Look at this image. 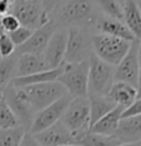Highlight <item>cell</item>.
Masks as SVG:
<instances>
[{
    "instance_id": "obj_1",
    "label": "cell",
    "mask_w": 141,
    "mask_h": 146,
    "mask_svg": "<svg viewBox=\"0 0 141 146\" xmlns=\"http://www.w3.org/2000/svg\"><path fill=\"white\" fill-rule=\"evenodd\" d=\"M71 132L76 145L90 130V102L88 98H74L60 119Z\"/></svg>"
},
{
    "instance_id": "obj_2",
    "label": "cell",
    "mask_w": 141,
    "mask_h": 146,
    "mask_svg": "<svg viewBox=\"0 0 141 146\" xmlns=\"http://www.w3.org/2000/svg\"><path fill=\"white\" fill-rule=\"evenodd\" d=\"M115 66L100 60L92 54L89 58V76H88V95L106 96L110 91L112 84Z\"/></svg>"
},
{
    "instance_id": "obj_3",
    "label": "cell",
    "mask_w": 141,
    "mask_h": 146,
    "mask_svg": "<svg viewBox=\"0 0 141 146\" xmlns=\"http://www.w3.org/2000/svg\"><path fill=\"white\" fill-rule=\"evenodd\" d=\"M91 44L95 54L100 60L109 65L116 66L129 51L131 41L106 34H96L91 38Z\"/></svg>"
},
{
    "instance_id": "obj_4",
    "label": "cell",
    "mask_w": 141,
    "mask_h": 146,
    "mask_svg": "<svg viewBox=\"0 0 141 146\" xmlns=\"http://www.w3.org/2000/svg\"><path fill=\"white\" fill-rule=\"evenodd\" d=\"M11 14L19 20L20 25L31 30L46 24L50 19L43 0H15Z\"/></svg>"
},
{
    "instance_id": "obj_5",
    "label": "cell",
    "mask_w": 141,
    "mask_h": 146,
    "mask_svg": "<svg viewBox=\"0 0 141 146\" xmlns=\"http://www.w3.org/2000/svg\"><path fill=\"white\" fill-rule=\"evenodd\" d=\"M6 104L9 105L10 110L15 115L19 125L24 127L29 132L31 127L33 120L35 117V112L33 110L31 105L26 98L24 90L21 88H18L11 81L1 90Z\"/></svg>"
},
{
    "instance_id": "obj_6",
    "label": "cell",
    "mask_w": 141,
    "mask_h": 146,
    "mask_svg": "<svg viewBox=\"0 0 141 146\" xmlns=\"http://www.w3.org/2000/svg\"><path fill=\"white\" fill-rule=\"evenodd\" d=\"M89 60L78 64H66L63 74L56 81L60 82L72 98H88Z\"/></svg>"
},
{
    "instance_id": "obj_7",
    "label": "cell",
    "mask_w": 141,
    "mask_h": 146,
    "mask_svg": "<svg viewBox=\"0 0 141 146\" xmlns=\"http://www.w3.org/2000/svg\"><path fill=\"white\" fill-rule=\"evenodd\" d=\"M21 89L24 90L35 114L45 109L50 104L55 102L56 100H59L65 94H68L65 88L58 81L28 85Z\"/></svg>"
},
{
    "instance_id": "obj_8",
    "label": "cell",
    "mask_w": 141,
    "mask_h": 146,
    "mask_svg": "<svg viewBox=\"0 0 141 146\" xmlns=\"http://www.w3.org/2000/svg\"><path fill=\"white\" fill-rule=\"evenodd\" d=\"M72 99L74 98L70 94H65L59 100L50 104L49 106H46L45 109L40 110L39 112H36L29 132L35 135L38 132H41L43 130L50 127V126H53L58 121H60L64 111L66 110V108L69 106Z\"/></svg>"
},
{
    "instance_id": "obj_9",
    "label": "cell",
    "mask_w": 141,
    "mask_h": 146,
    "mask_svg": "<svg viewBox=\"0 0 141 146\" xmlns=\"http://www.w3.org/2000/svg\"><path fill=\"white\" fill-rule=\"evenodd\" d=\"M89 41L88 36L84 30L76 25L68 28V42H66V51L64 56V62L66 64H78V62L89 60Z\"/></svg>"
},
{
    "instance_id": "obj_10",
    "label": "cell",
    "mask_w": 141,
    "mask_h": 146,
    "mask_svg": "<svg viewBox=\"0 0 141 146\" xmlns=\"http://www.w3.org/2000/svg\"><path fill=\"white\" fill-rule=\"evenodd\" d=\"M137 48H139V40L132 41L126 55L115 66V70H114L115 81L126 82V84H130L136 88L137 78H139L140 72L139 59H137Z\"/></svg>"
},
{
    "instance_id": "obj_11",
    "label": "cell",
    "mask_w": 141,
    "mask_h": 146,
    "mask_svg": "<svg viewBox=\"0 0 141 146\" xmlns=\"http://www.w3.org/2000/svg\"><path fill=\"white\" fill-rule=\"evenodd\" d=\"M60 25L58 20L51 18L46 24H44L43 26H40V28L35 29L33 31L29 40L18 48V52L19 54H40L41 55L44 52L49 40L51 39L53 34L55 33V30Z\"/></svg>"
},
{
    "instance_id": "obj_12",
    "label": "cell",
    "mask_w": 141,
    "mask_h": 146,
    "mask_svg": "<svg viewBox=\"0 0 141 146\" xmlns=\"http://www.w3.org/2000/svg\"><path fill=\"white\" fill-rule=\"evenodd\" d=\"M94 11L92 0H68L60 9L59 19L66 25H75L91 18Z\"/></svg>"
},
{
    "instance_id": "obj_13",
    "label": "cell",
    "mask_w": 141,
    "mask_h": 146,
    "mask_svg": "<svg viewBox=\"0 0 141 146\" xmlns=\"http://www.w3.org/2000/svg\"><path fill=\"white\" fill-rule=\"evenodd\" d=\"M66 42H68V28L59 26L53 34L51 39L49 40L44 52H43V56L50 69L58 68L64 62Z\"/></svg>"
},
{
    "instance_id": "obj_14",
    "label": "cell",
    "mask_w": 141,
    "mask_h": 146,
    "mask_svg": "<svg viewBox=\"0 0 141 146\" xmlns=\"http://www.w3.org/2000/svg\"><path fill=\"white\" fill-rule=\"evenodd\" d=\"M35 139L43 146H65L76 145L72 134L65 127L61 121H58L53 126L35 134Z\"/></svg>"
},
{
    "instance_id": "obj_15",
    "label": "cell",
    "mask_w": 141,
    "mask_h": 146,
    "mask_svg": "<svg viewBox=\"0 0 141 146\" xmlns=\"http://www.w3.org/2000/svg\"><path fill=\"white\" fill-rule=\"evenodd\" d=\"M49 69L50 68L43 54H19L16 58L14 78L33 75L36 72L49 70Z\"/></svg>"
},
{
    "instance_id": "obj_16",
    "label": "cell",
    "mask_w": 141,
    "mask_h": 146,
    "mask_svg": "<svg viewBox=\"0 0 141 146\" xmlns=\"http://www.w3.org/2000/svg\"><path fill=\"white\" fill-rule=\"evenodd\" d=\"M95 26H96V30L99 31V34L116 36V38L124 39V40L131 41V42L137 40L121 20H116V19L109 18V16H101V18H99L96 20Z\"/></svg>"
},
{
    "instance_id": "obj_17",
    "label": "cell",
    "mask_w": 141,
    "mask_h": 146,
    "mask_svg": "<svg viewBox=\"0 0 141 146\" xmlns=\"http://www.w3.org/2000/svg\"><path fill=\"white\" fill-rule=\"evenodd\" d=\"M119 142H141V115L121 119L116 132L114 134Z\"/></svg>"
},
{
    "instance_id": "obj_18",
    "label": "cell",
    "mask_w": 141,
    "mask_h": 146,
    "mask_svg": "<svg viewBox=\"0 0 141 146\" xmlns=\"http://www.w3.org/2000/svg\"><path fill=\"white\" fill-rule=\"evenodd\" d=\"M124 108L122 106H115L110 112H107L105 116H102L99 121H96L91 127L90 132H95V134L105 135V136H114L116 132L119 124L121 121V115H122Z\"/></svg>"
},
{
    "instance_id": "obj_19",
    "label": "cell",
    "mask_w": 141,
    "mask_h": 146,
    "mask_svg": "<svg viewBox=\"0 0 141 146\" xmlns=\"http://www.w3.org/2000/svg\"><path fill=\"white\" fill-rule=\"evenodd\" d=\"M136 88L126 82L121 81H115L110 89V91L107 92L106 98L109 100H111L115 105L122 106L124 109H126L127 106H130L134 101L136 100Z\"/></svg>"
},
{
    "instance_id": "obj_20",
    "label": "cell",
    "mask_w": 141,
    "mask_h": 146,
    "mask_svg": "<svg viewBox=\"0 0 141 146\" xmlns=\"http://www.w3.org/2000/svg\"><path fill=\"white\" fill-rule=\"evenodd\" d=\"M64 69H65V62H63L60 66L55 69H49V70L36 72L33 75L28 76H20V78H14L11 82L18 88H24L28 85H34V84H43V82H51L56 81L59 76L63 74Z\"/></svg>"
},
{
    "instance_id": "obj_21",
    "label": "cell",
    "mask_w": 141,
    "mask_h": 146,
    "mask_svg": "<svg viewBox=\"0 0 141 146\" xmlns=\"http://www.w3.org/2000/svg\"><path fill=\"white\" fill-rule=\"evenodd\" d=\"M122 20L135 39H141V9L134 0H125L122 6Z\"/></svg>"
},
{
    "instance_id": "obj_22",
    "label": "cell",
    "mask_w": 141,
    "mask_h": 146,
    "mask_svg": "<svg viewBox=\"0 0 141 146\" xmlns=\"http://www.w3.org/2000/svg\"><path fill=\"white\" fill-rule=\"evenodd\" d=\"M89 102H90V127L99 121L102 116H105L107 112H110L115 106L111 100L106 96H95V95H88Z\"/></svg>"
},
{
    "instance_id": "obj_23",
    "label": "cell",
    "mask_w": 141,
    "mask_h": 146,
    "mask_svg": "<svg viewBox=\"0 0 141 146\" xmlns=\"http://www.w3.org/2000/svg\"><path fill=\"white\" fill-rule=\"evenodd\" d=\"M16 58L18 56L15 55L9 58H0V91L14 79Z\"/></svg>"
},
{
    "instance_id": "obj_24",
    "label": "cell",
    "mask_w": 141,
    "mask_h": 146,
    "mask_svg": "<svg viewBox=\"0 0 141 146\" xmlns=\"http://www.w3.org/2000/svg\"><path fill=\"white\" fill-rule=\"evenodd\" d=\"M26 130L21 126L0 129V146H19Z\"/></svg>"
},
{
    "instance_id": "obj_25",
    "label": "cell",
    "mask_w": 141,
    "mask_h": 146,
    "mask_svg": "<svg viewBox=\"0 0 141 146\" xmlns=\"http://www.w3.org/2000/svg\"><path fill=\"white\" fill-rule=\"evenodd\" d=\"M121 144L114 136H105L95 134V132H88L81 140L79 141V146H116Z\"/></svg>"
},
{
    "instance_id": "obj_26",
    "label": "cell",
    "mask_w": 141,
    "mask_h": 146,
    "mask_svg": "<svg viewBox=\"0 0 141 146\" xmlns=\"http://www.w3.org/2000/svg\"><path fill=\"white\" fill-rule=\"evenodd\" d=\"M20 126L15 115L10 110L9 105L6 104L3 92L0 91V129H9Z\"/></svg>"
},
{
    "instance_id": "obj_27",
    "label": "cell",
    "mask_w": 141,
    "mask_h": 146,
    "mask_svg": "<svg viewBox=\"0 0 141 146\" xmlns=\"http://www.w3.org/2000/svg\"><path fill=\"white\" fill-rule=\"evenodd\" d=\"M96 3L109 18L122 21V6L117 0H96Z\"/></svg>"
},
{
    "instance_id": "obj_28",
    "label": "cell",
    "mask_w": 141,
    "mask_h": 146,
    "mask_svg": "<svg viewBox=\"0 0 141 146\" xmlns=\"http://www.w3.org/2000/svg\"><path fill=\"white\" fill-rule=\"evenodd\" d=\"M33 31H34V30H31V29L25 28V26H21V25H20L19 28L15 29L14 31L8 33V35L10 36L11 41L14 42V45L19 48V46H21L23 44H24V42H26V41L29 40V38L31 36Z\"/></svg>"
},
{
    "instance_id": "obj_29",
    "label": "cell",
    "mask_w": 141,
    "mask_h": 146,
    "mask_svg": "<svg viewBox=\"0 0 141 146\" xmlns=\"http://www.w3.org/2000/svg\"><path fill=\"white\" fill-rule=\"evenodd\" d=\"M15 49L16 46L6 33L0 35V58H9V56L14 55Z\"/></svg>"
},
{
    "instance_id": "obj_30",
    "label": "cell",
    "mask_w": 141,
    "mask_h": 146,
    "mask_svg": "<svg viewBox=\"0 0 141 146\" xmlns=\"http://www.w3.org/2000/svg\"><path fill=\"white\" fill-rule=\"evenodd\" d=\"M1 24H3L4 33H6V34H8V33L14 31L15 29H18L19 26H20L19 20L11 14V13H9V14L1 16Z\"/></svg>"
},
{
    "instance_id": "obj_31",
    "label": "cell",
    "mask_w": 141,
    "mask_h": 146,
    "mask_svg": "<svg viewBox=\"0 0 141 146\" xmlns=\"http://www.w3.org/2000/svg\"><path fill=\"white\" fill-rule=\"evenodd\" d=\"M139 115H141V98H137L131 105L127 106L126 109H124L121 119H129Z\"/></svg>"
},
{
    "instance_id": "obj_32",
    "label": "cell",
    "mask_w": 141,
    "mask_h": 146,
    "mask_svg": "<svg viewBox=\"0 0 141 146\" xmlns=\"http://www.w3.org/2000/svg\"><path fill=\"white\" fill-rule=\"evenodd\" d=\"M19 146H43V145L40 144L38 140H36L34 135L26 131V132H25V135H24V137H23V140H21V142H20V145H19Z\"/></svg>"
},
{
    "instance_id": "obj_33",
    "label": "cell",
    "mask_w": 141,
    "mask_h": 146,
    "mask_svg": "<svg viewBox=\"0 0 141 146\" xmlns=\"http://www.w3.org/2000/svg\"><path fill=\"white\" fill-rule=\"evenodd\" d=\"M136 99L137 98H141V69H140V72H139V78H137V85H136Z\"/></svg>"
},
{
    "instance_id": "obj_34",
    "label": "cell",
    "mask_w": 141,
    "mask_h": 146,
    "mask_svg": "<svg viewBox=\"0 0 141 146\" xmlns=\"http://www.w3.org/2000/svg\"><path fill=\"white\" fill-rule=\"evenodd\" d=\"M116 146H141V142H122Z\"/></svg>"
},
{
    "instance_id": "obj_35",
    "label": "cell",
    "mask_w": 141,
    "mask_h": 146,
    "mask_svg": "<svg viewBox=\"0 0 141 146\" xmlns=\"http://www.w3.org/2000/svg\"><path fill=\"white\" fill-rule=\"evenodd\" d=\"M137 59H139V65L141 69V39L139 40V48H137Z\"/></svg>"
},
{
    "instance_id": "obj_36",
    "label": "cell",
    "mask_w": 141,
    "mask_h": 146,
    "mask_svg": "<svg viewBox=\"0 0 141 146\" xmlns=\"http://www.w3.org/2000/svg\"><path fill=\"white\" fill-rule=\"evenodd\" d=\"M4 34V29H3V24H1V16H0V35Z\"/></svg>"
}]
</instances>
